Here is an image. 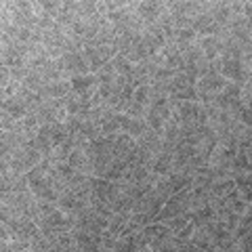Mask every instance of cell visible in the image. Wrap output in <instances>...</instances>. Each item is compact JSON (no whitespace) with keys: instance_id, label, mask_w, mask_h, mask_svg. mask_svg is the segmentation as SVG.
I'll use <instances>...</instances> for the list:
<instances>
[{"instance_id":"1","label":"cell","mask_w":252,"mask_h":252,"mask_svg":"<svg viewBox=\"0 0 252 252\" xmlns=\"http://www.w3.org/2000/svg\"><path fill=\"white\" fill-rule=\"evenodd\" d=\"M193 76H189L187 72H177L175 78L170 82V99L175 101H198V89H195Z\"/></svg>"},{"instance_id":"2","label":"cell","mask_w":252,"mask_h":252,"mask_svg":"<svg viewBox=\"0 0 252 252\" xmlns=\"http://www.w3.org/2000/svg\"><path fill=\"white\" fill-rule=\"evenodd\" d=\"M219 74H223L229 82L242 84V86L250 80V72L244 67L242 59H238V57H220L219 59Z\"/></svg>"},{"instance_id":"3","label":"cell","mask_w":252,"mask_h":252,"mask_svg":"<svg viewBox=\"0 0 252 252\" xmlns=\"http://www.w3.org/2000/svg\"><path fill=\"white\" fill-rule=\"evenodd\" d=\"M61 63H63V67H65V72L69 74V78L93 74L91 67H89V61L84 59V53L82 51H78V53H65L61 57Z\"/></svg>"},{"instance_id":"4","label":"cell","mask_w":252,"mask_h":252,"mask_svg":"<svg viewBox=\"0 0 252 252\" xmlns=\"http://www.w3.org/2000/svg\"><path fill=\"white\" fill-rule=\"evenodd\" d=\"M137 13H139V17L149 26V23H156L164 13H166V2L143 0V2H137Z\"/></svg>"},{"instance_id":"5","label":"cell","mask_w":252,"mask_h":252,"mask_svg":"<svg viewBox=\"0 0 252 252\" xmlns=\"http://www.w3.org/2000/svg\"><path fill=\"white\" fill-rule=\"evenodd\" d=\"M72 93H74L72 80H61V82H49V84H44L40 97L42 99H67Z\"/></svg>"},{"instance_id":"6","label":"cell","mask_w":252,"mask_h":252,"mask_svg":"<svg viewBox=\"0 0 252 252\" xmlns=\"http://www.w3.org/2000/svg\"><path fill=\"white\" fill-rule=\"evenodd\" d=\"M172 170H175V154L162 149V154L158 156L152 164V172L156 177H168Z\"/></svg>"},{"instance_id":"7","label":"cell","mask_w":252,"mask_h":252,"mask_svg":"<svg viewBox=\"0 0 252 252\" xmlns=\"http://www.w3.org/2000/svg\"><path fill=\"white\" fill-rule=\"evenodd\" d=\"M2 114H9L13 120H23L28 114H30V109H28V105L23 103V101L15 94V97H11V99H2Z\"/></svg>"},{"instance_id":"8","label":"cell","mask_w":252,"mask_h":252,"mask_svg":"<svg viewBox=\"0 0 252 252\" xmlns=\"http://www.w3.org/2000/svg\"><path fill=\"white\" fill-rule=\"evenodd\" d=\"M200 46L204 55H206L208 61H219L220 59V53H223V40H220L219 36H206V38H200Z\"/></svg>"},{"instance_id":"9","label":"cell","mask_w":252,"mask_h":252,"mask_svg":"<svg viewBox=\"0 0 252 252\" xmlns=\"http://www.w3.org/2000/svg\"><path fill=\"white\" fill-rule=\"evenodd\" d=\"M74 238H76V246L82 252H103L101 238H94V235L86 231H78V229H74Z\"/></svg>"},{"instance_id":"10","label":"cell","mask_w":252,"mask_h":252,"mask_svg":"<svg viewBox=\"0 0 252 252\" xmlns=\"http://www.w3.org/2000/svg\"><path fill=\"white\" fill-rule=\"evenodd\" d=\"M191 242L198 246L200 252H217V246H215V242H212V235L208 233L206 227H195Z\"/></svg>"},{"instance_id":"11","label":"cell","mask_w":252,"mask_h":252,"mask_svg":"<svg viewBox=\"0 0 252 252\" xmlns=\"http://www.w3.org/2000/svg\"><path fill=\"white\" fill-rule=\"evenodd\" d=\"M97 86H99V82H97V76H94V74H84V76H74L72 78V89L78 94L94 91Z\"/></svg>"},{"instance_id":"12","label":"cell","mask_w":252,"mask_h":252,"mask_svg":"<svg viewBox=\"0 0 252 252\" xmlns=\"http://www.w3.org/2000/svg\"><path fill=\"white\" fill-rule=\"evenodd\" d=\"M189 217H191V223L195 227H204V225H208L217 219V212H215V208H212V204H208V206H204V208L189 212Z\"/></svg>"},{"instance_id":"13","label":"cell","mask_w":252,"mask_h":252,"mask_svg":"<svg viewBox=\"0 0 252 252\" xmlns=\"http://www.w3.org/2000/svg\"><path fill=\"white\" fill-rule=\"evenodd\" d=\"M233 189H235V179L225 177V179H217L215 183H212L210 193H212V198H225V195H229Z\"/></svg>"},{"instance_id":"14","label":"cell","mask_w":252,"mask_h":252,"mask_svg":"<svg viewBox=\"0 0 252 252\" xmlns=\"http://www.w3.org/2000/svg\"><path fill=\"white\" fill-rule=\"evenodd\" d=\"M235 187H238V191L242 193V198L248 204H252V172L235 177Z\"/></svg>"},{"instance_id":"15","label":"cell","mask_w":252,"mask_h":252,"mask_svg":"<svg viewBox=\"0 0 252 252\" xmlns=\"http://www.w3.org/2000/svg\"><path fill=\"white\" fill-rule=\"evenodd\" d=\"M82 53H84V59L89 61V67H91V72H93V74H97L99 69L107 63V61L103 59V55L99 53V49H84Z\"/></svg>"},{"instance_id":"16","label":"cell","mask_w":252,"mask_h":252,"mask_svg":"<svg viewBox=\"0 0 252 252\" xmlns=\"http://www.w3.org/2000/svg\"><path fill=\"white\" fill-rule=\"evenodd\" d=\"M248 172H252L248 154L244 152V149H240L238 156H235V160H233V179L240 177V175H248Z\"/></svg>"},{"instance_id":"17","label":"cell","mask_w":252,"mask_h":252,"mask_svg":"<svg viewBox=\"0 0 252 252\" xmlns=\"http://www.w3.org/2000/svg\"><path fill=\"white\" fill-rule=\"evenodd\" d=\"M124 114L128 116V118H135V120H145V116H147V107H145V105H141V103H137V101H130Z\"/></svg>"},{"instance_id":"18","label":"cell","mask_w":252,"mask_h":252,"mask_svg":"<svg viewBox=\"0 0 252 252\" xmlns=\"http://www.w3.org/2000/svg\"><path fill=\"white\" fill-rule=\"evenodd\" d=\"M152 86H139V89H135V99L132 101H137V103H141V105H145V107H149L152 105Z\"/></svg>"},{"instance_id":"19","label":"cell","mask_w":252,"mask_h":252,"mask_svg":"<svg viewBox=\"0 0 252 252\" xmlns=\"http://www.w3.org/2000/svg\"><path fill=\"white\" fill-rule=\"evenodd\" d=\"M189 223H191V217H189V215H183V217H175V219L166 220V223H164V225L170 227V229L175 231V233H179L181 229H185V227H187Z\"/></svg>"},{"instance_id":"20","label":"cell","mask_w":252,"mask_h":252,"mask_svg":"<svg viewBox=\"0 0 252 252\" xmlns=\"http://www.w3.org/2000/svg\"><path fill=\"white\" fill-rule=\"evenodd\" d=\"M193 231H195V225L193 223H189L185 229H181L179 233H177V240H181V242H189L193 238Z\"/></svg>"},{"instance_id":"21","label":"cell","mask_w":252,"mask_h":252,"mask_svg":"<svg viewBox=\"0 0 252 252\" xmlns=\"http://www.w3.org/2000/svg\"><path fill=\"white\" fill-rule=\"evenodd\" d=\"M217 252H223V250H217Z\"/></svg>"}]
</instances>
